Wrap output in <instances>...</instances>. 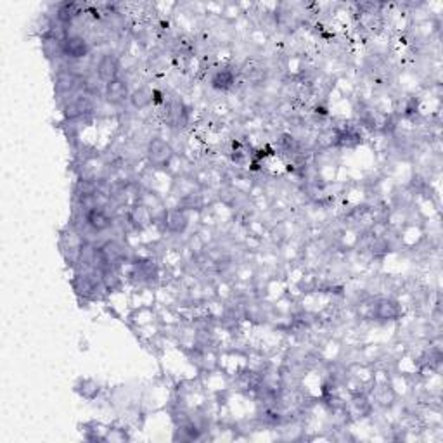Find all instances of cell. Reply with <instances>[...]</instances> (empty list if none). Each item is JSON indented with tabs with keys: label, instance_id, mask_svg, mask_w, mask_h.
<instances>
[{
	"label": "cell",
	"instance_id": "1",
	"mask_svg": "<svg viewBox=\"0 0 443 443\" xmlns=\"http://www.w3.org/2000/svg\"><path fill=\"white\" fill-rule=\"evenodd\" d=\"M145 158L154 168H167L174 160V147L165 138L154 137L145 147Z\"/></svg>",
	"mask_w": 443,
	"mask_h": 443
},
{
	"label": "cell",
	"instance_id": "2",
	"mask_svg": "<svg viewBox=\"0 0 443 443\" xmlns=\"http://www.w3.org/2000/svg\"><path fill=\"white\" fill-rule=\"evenodd\" d=\"M90 50H92V47H90L89 40L82 35H76V33H70L63 42L64 59L71 61V63H79V61L89 57Z\"/></svg>",
	"mask_w": 443,
	"mask_h": 443
},
{
	"label": "cell",
	"instance_id": "3",
	"mask_svg": "<svg viewBox=\"0 0 443 443\" xmlns=\"http://www.w3.org/2000/svg\"><path fill=\"white\" fill-rule=\"evenodd\" d=\"M83 80L80 76H76L73 71L68 70V66H63L59 71H57L56 80H54V90L59 97H68V96H75L76 90L82 87Z\"/></svg>",
	"mask_w": 443,
	"mask_h": 443
},
{
	"label": "cell",
	"instance_id": "4",
	"mask_svg": "<svg viewBox=\"0 0 443 443\" xmlns=\"http://www.w3.org/2000/svg\"><path fill=\"white\" fill-rule=\"evenodd\" d=\"M83 220L85 225L94 232V234H103V232L110 231L113 227V216L107 213L104 206H96L83 213Z\"/></svg>",
	"mask_w": 443,
	"mask_h": 443
},
{
	"label": "cell",
	"instance_id": "5",
	"mask_svg": "<svg viewBox=\"0 0 443 443\" xmlns=\"http://www.w3.org/2000/svg\"><path fill=\"white\" fill-rule=\"evenodd\" d=\"M402 305L400 302H397L395 298L384 296V298L376 300V303L373 305V316L374 319L380 322H393L402 317Z\"/></svg>",
	"mask_w": 443,
	"mask_h": 443
},
{
	"label": "cell",
	"instance_id": "6",
	"mask_svg": "<svg viewBox=\"0 0 443 443\" xmlns=\"http://www.w3.org/2000/svg\"><path fill=\"white\" fill-rule=\"evenodd\" d=\"M120 70H121L120 57L113 52L104 54V56L99 59V63L96 64V75L104 85L113 82V80L120 79Z\"/></svg>",
	"mask_w": 443,
	"mask_h": 443
},
{
	"label": "cell",
	"instance_id": "7",
	"mask_svg": "<svg viewBox=\"0 0 443 443\" xmlns=\"http://www.w3.org/2000/svg\"><path fill=\"white\" fill-rule=\"evenodd\" d=\"M163 225L170 234H184L189 227V213L184 208L165 209Z\"/></svg>",
	"mask_w": 443,
	"mask_h": 443
},
{
	"label": "cell",
	"instance_id": "8",
	"mask_svg": "<svg viewBox=\"0 0 443 443\" xmlns=\"http://www.w3.org/2000/svg\"><path fill=\"white\" fill-rule=\"evenodd\" d=\"M130 87H128V83L125 82L123 79H116L113 80V82L106 83L104 85V99H106L107 104H113V106H120V104H123L125 101H130Z\"/></svg>",
	"mask_w": 443,
	"mask_h": 443
},
{
	"label": "cell",
	"instance_id": "9",
	"mask_svg": "<svg viewBox=\"0 0 443 443\" xmlns=\"http://www.w3.org/2000/svg\"><path fill=\"white\" fill-rule=\"evenodd\" d=\"M130 104L137 111L150 107L151 104H154V90L150 89V87H138V89L132 90Z\"/></svg>",
	"mask_w": 443,
	"mask_h": 443
},
{
	"label": "cell",
	"instance_id": "10",
	"mask_svg": "<svg viewBox=\"0 0 443 443\" xmlns=\"http://www.w3.org/2000/svg\"><path fill=\"white\" fill-rule=\"evenodd\" d=\"M234 73L229 68L215 71V75L212 76V87L216 90H227L234 85Z\"/></svg>",
	"mask_w": 443,
	"mask_h": 443
},
{
	"label": "cell",
	"instance_id": "11",
	"mask_svg": "<svg viewBox=\"0 0 443 443\" xmlns=\"http://www.w3.org/2000/svg\"><path fill=\"white\" fill-rule=\"evenodd\" d=\"M76 391H79V393L82 395L83 398H87V400H92V398L96 397L97 393H99L101 388H99V384L96 383V381L83 380L82 383H80V387L76 388Z\"/></svg>",
	"mask_w": 443,
	"mask_h": 443
},
{
	"label": "cell",
	"instance_id": "12",
	"mask_svg": "<svg viewBox=\"0 0 443 443\" xmlns=\"http://www.w3.org/2000/svg\"><path fill=\"white\" fill-rule=\"evenodd\" d=\"M128 438H130V436L125 431H121V429H107L104 442H125V440Z\"/></svg>",
	"mask_w": 443,
	"mask_h": 443
}]
</instances>
